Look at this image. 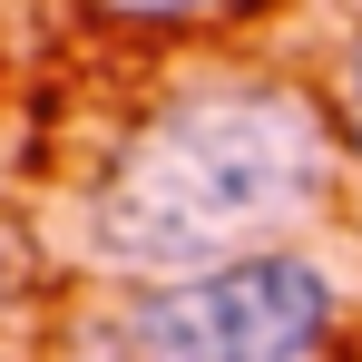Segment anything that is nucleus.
I'll list each match as a JSON object with an SVG mask.
<instances>
[{
  "mask_svg": "<svg viewBox=\"0 0 362 362\" xmlns=\"http://www.w3.org/2000/svg\"><path fill=\"white\" fill-rule=\"evenodd\" d=\"M333 118L294 78H216L118 137L88 186V255L127 284H186L245 255H274L333 206Z\"/></svg>",
  "mask_w": 362,
  "mask_h": 362,
  "instance_id": "nucleus-1",
  "label": "nucleus"
},
{
  "mask_svg": "<svg viewBox=\"0 0 362 362\" xmlns=\"http://www.w3.org/2000/svg\"><path fill=\"white\" fill-rule=\"evenodd\" d=\"M343 333V284L313 255H245L186 284H137L127 362H323Z\"/></svg>",
  "mask_w": 362,
  "mask_h": 362,
  "instance_id": "nucleus-2",
  "label": "nucleus"
},
{
  "mask_svg": "<svg viewBox=\"0 0 362 362\" xmlns=\"http://www.w3.org/2000/svg\"><path fill=\"white\" fill-rule=\"evenodd\" d=\"M88 20L108 30H137V40H177V30H206V20H235L245 0H78Z\"/></svg>",
  "mask_w": 362,
  "mask_h": 362,
  "instance_id": "nucleus-3",
  "label": "nucleus"
},
{
  "mask_svg": "<svg viewBox=\"0 0 362 362\" xmlns=\"http://www.w3.org/2000/svg\"><path fill=\"white\" fill-rule=\"evenodd\" d=\"M343 127H353V147H362V30H353V49H343Z\"/></svg>",
  "mask_w": 362,
  "mask_h": 362,
  "instance_id": "nucleus-4",
  "label": "nucleus"
}]
</instances>
